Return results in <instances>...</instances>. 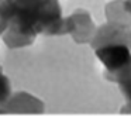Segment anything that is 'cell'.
Segmentation results:
<instances>
[{
    "instance_id": "cell-5",
    "label": "cell",
    "mask_w": 131,
    "mask_h": 127,
    "mask_svg": "<svg viewBox=\"0 0 131 127\" xmlns=\"http://www.w3.org/2000/svg\"><path fill=\"white\" fill-rule=\"evenodd\" d=\"M114 81L120 85L123 95L127 99V103L131 104V69L124 72V73H121L120 76H117Z\"/></svg>"
},
{
    "instance_id": "cell-3",
    "label": "cell",
    "mask_w": 131,
    "mask_h": 127,
    "mask_svg": "<svg viewBox=\"0 0 131 127\" xmlns=\"http://www.w3.org/2000/svg\"><path fill=\"white\" fill-rule=\"evenodd\" d=\"M66 18V34H71L76 42L92 41L96 34L92 18L86 10H76Z\"/></svg>"
},
{
    "instance_id": "cell-6",
    "label": "cell",
    "mask_w": 131,
    "mask_h": 127,
    "mask_svg": "<svg viewBox=\"0 0 131 127\" xmlns=\"http://www.w3.org/2000/svg\"><path fill=\"white\" fill-rule=\"evenodd\" d=\"M10 21L9 16V7H7L6 0H0V37L3 35V33L7 30Z\"/></svg>"
},
{
    "instance_id": "cell-2",
    "label": "cell",
    "mask_w": 131,
    "mask_h": 127,
    "mask_svg": "<svg viewBox=\"0 0 131 127\" xmlns=\"http://www.w3.org/2000/svg\"><path fill=\"white\" fill-rule=\"evenodd\" d=\"M45 110L42 100L35 97L34 95L20 90V92L12 93L9 100L3 104V114L12 113V114H41Z\"/></svg>"
},
{
    "instance_id": "cell-4",
    "label": "cell",
    "mask_w": 131,
    "mask_h": 127,
    "mask_svg": "<svg viewBox=\"0 0 131 127\" xmlns=\"http://www.w3.org/2000/svg\"><path fill=\"white\" fill-rule=\"evenodd\" d=\"M12 83L3 72H0V114H3V104L12 96Z\"/></svg>"
},
{
    "instance_id": "cell-9",
    "label": "cell",
    "mask_w": 131,
    "mask_h": 127,
    "mask_svg": "<svg viewBox=\"0 0 131 127\" xmlns=\"http://www.w3.org/2000/svg\"><path fill=\"white\" fill-rule=\"evenodd\" d=\"M0 72H3V68H2V65H0Z\"/></svg>"
},
{
    "instance_id": "cell-1",
    "label": "cell",
    "mask_w": 131,
    "mask_h": 127,
    "mask_svg": "<svg viewBox=\"0 0 131 127\" xmlns=\"http://www.w3.org/2000/svg\"><path fill=\"white\" fill-rule=\"evenodd\" d=\"M96 56L104 65L107 78L114 81L117 76L131 69V48L118 40H106L92 45Z\"/></svg>"
},
{
    "instance_id": "cell-8",
    "label": "cell",
    "mask_w": 131,
    "mask_h": 127,
    "mask_svg": "<svg viewBox=\"0 0 131 127\" xmlns=\"http://www.w3.org/2000/svg\"><path fill=\"white\" fill-rule=\"evenodd\" d=\"M123 10L131 14V0H123Z\"/></svg>"
},
{
    "instance_id": "cell-7",
    "label": "cell",
    "mask_w": 131,
    "mask_h": 127,
    "mask_svg": "<svg viewBox=\"0 0 131 127\" xmlns=\"http://www.w3.org/2000/svg\"><path fill=\"white\" fill-rule=\"evenodd\" d=\"M38 2V0H6L7 7L9 8H18V7H24V6H30L32 3Z\"/></svg>"
}]
</instances>
